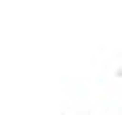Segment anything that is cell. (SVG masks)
<instances>
[{"label":"cell","mask_w":122,"mask_h":115,"mask_svg":"<svg viewBox=\"0 0 122 115\" xmlns=\"http://www.w3.org/2000/svg\"><path fill=\"white\" fill-rule=\"evenodd\" d=\"M118 73H122V65H118Z\"/></svg>","instance_id":"6da1fadb"}]
</instances>
